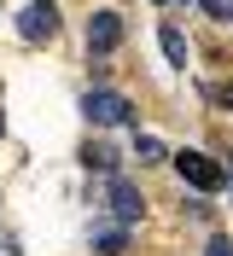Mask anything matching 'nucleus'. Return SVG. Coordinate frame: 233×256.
Here are the masks:
<instances>
[{
  "label": "nucleus",
  "mask_w": 233,
  "mask_h": 256,
  "mask_svg": "<svg viewBox=\"0 0 233 256\" xmlns=\"http://www.w3.org/2000/svg\"><path fill=\"white\" fill-rule=\"evenodd\" d=\"M221 186H233V175H221Z\"/></svg>",
  "instance_id": "obj_14"
},
{
  "label": "nucleus",
  "mask_w": 233,
  "mask_h": 256,
  "mask_svg": "<svg viewBox=\"0 0 233 256\" xmlns=\"http://www.w3.org/2000/svg\"><path fill=\"white\" fill-rule=\"evenodd\" d=\"M105 198H111V216L123 227H134L140 216H146V198H140V186L134 180H123V175H105Z\"/></svg>",
  "instance_id": "obj_3"
},
{
  "label": "nucleus",
  "mask_w": 233,
  "mask_h": 256,
  "mask_svg": "<svg viewBox=\"0 0 233 256\" xmlns=\"http://www.w3.org/2000/svg\"><path fill=\"white\" fill-rule=\"evenodd\" d=\"M175 175L192 192H221V175H227V169H221L216 158H204V152H175Z\"/></svg>",
  "instance_id": "obj_2"
},
{
  "label": "nucleus",
  "mask_w": 233,
  "mask_h": 256,
  "mask_svg": "<svg viewBox=\"0 0 233 256\" xmlns=\"http://www.w3.org/2000/svg\"><path fill=\"white\" fill-rule=\"evenodd\" d=\"M204 256H233V239L227 233H210V239H204Z\"/></svg>",
  "instance_id": "obj_9"
},
{
  "label": "nucleus",
  "mask_w": 233,
  "mask_h": 256,
  "mask_svg": "<svg viewBox=\"0 0 233 256\" xmlns=\"http://www.w3.org/2000/svg\"><path fill=\"white\" fill-rule=\"evenodd\" d=\"M82 158H88L93 169H111V152H105V146H88V152H82Z\"/></svg>",
  "instance_id": "obj_10"
},
{
  "label": "nucleus",
  "mask_w": 233,
  "mask_h": 256,
  "mask_svg": "<svg viewBox=\"0 0 233 256\" xmlns=\"http://www.w3.org/2000/svg\"><path fill=\"white\" fill-rule=\"evenodd\" d=\"M134 158L140 163H157V158H163V140H157V134H140V140H134Z\"/></svg>",
  "instance_id": "obj_8"
},
{
  "label": "nucleus",
  "mask_w": 233,
  "mask_h": 256,
  "mask_svg": "<svg viewBox=\"0 0 233 256\" xmlns=\"http://www.w3.org/2000/svg\"><path fill=\"white\" fill-rule=\"evenodd\" d=\"M88 239L99 244V250H111V256H117V250H128V227L117 222V216H99V222L88 227Z\"/></svg>",
  "instance_id": "obj_6"
},
{
  "label": "nucleus",
  "mask_w": 233,
  "mask_h": 256,
  "mask_svg": "<svg viewBox=\"0 0 233 256\" xmlns=\"http://www.w3.org/2000/svg\"><path fill=\"white\" fill-rule=\"evenodd\" d=\"M198 6H204V12H210V18H221V24H227V18H233V6H227V0H198Z\"/></svg>",
  "instance_id": "obj_11"
},
{
  "label": "nucleus",
  "mask_w": 233,
  "mask_h": 256,
  "mask_svg": "<svg viewBox=\"0 0 233 256\" xmlns=\"http://www.w3.org/2000/svg\"><path fill=\"white\" fill-rule=\"evenodd\" d=\"M82 116H88L93 128H123V122H134V105H128V94L93 82L88 94H82Z\"/></svg>",
  "instance_id": "obj_1"
},
{
  "label": "nucleus",
  "mask_w": 233,
  "mask_h": 256,
  "mask_svg": "<svg viewBox=\"0 0 233 256\" xmlns=\"http://www.w3.org/2000/svg\"><path fill=\"white\" fill-rule=\"evenodd\" d=\"M163 52H169V64H175V70H186V35L175 30V24H163Z\"/></svg>",
  "instance_id": "obj_7"
},
{
  "label": "nucleus",
  "mask_w": 233,
  "mask_h": 256,
  "mask_svg": "<svg viewBox=\"0 0 233 256\" xmlns=\"http://www.w3.org/2000/svg\"><path fill=\"white\" fill-rule=\"evenodd\" d=\"M157 6H181V0H157Z\"/></svg>",
  "instance_id": "obj_13"
},
{
  "label": "nucleus",
  "mask_w": 233,
  "mask_h": 256,
  "mask_svg": "<svg viewBox=\"0 0 233 256\" xmlns=\"http://www.w3.org/2000/svg\"><path fill=\"white\" fill-rule=\"evenodd\" d=\"M18 35H24V41H35V47H41V41H53V35H59V18H53V6H30V12H18Z\"/></svg>",
  "instance_id": "obj_5"
},
{
  "label": "nucleus",
  "mask_w": 233,
  "mask_h": 256,
  "mask_svg": "<svg viewBox=\"0 0 233 256\" xmlns=\"http://www.w3.org/2000/svg\"><path fill=\"white\" fill-rule=\"evenodd\" d=\"M210 94H216V105H221V111H233V82H216Z\"/></svg>",
  "instance_id": "obj_12"
},
{
  "label": "nucleus",
  "mask_w": 233,
  "mask_h": 256,
  "mask_svg": "<svg viewBox=\"0 0 233 256\" xmlns=\"http://www.w3.org/2000/svg\"><path fill=\"white\" fill-rule=\"evenodd\" d=\"M117 47H123V18L117 12H93L88 18V52L105 58V52H117Z\"/></svg>",
  "instance_id": "obj_4"
}]
</instances>
